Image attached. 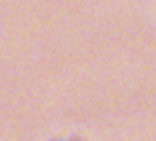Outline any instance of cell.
Masks as SVG:
<instances>
[{
    "label": "cell",
    "mask_w": 156,
    "mask_h": 141,
    "mask_svg": "<svg viewBox=\"0 0 156 141\" xmlns=\"http://www.w3.org/2000/svg\"><path fill=\"white\" fill-rule=\"evenodd\" d=\"M58 141H79V139H75V137H71V139H58Z\"/></svg>",
    "instance_id": "6da1fadb"
}]
</instances>
